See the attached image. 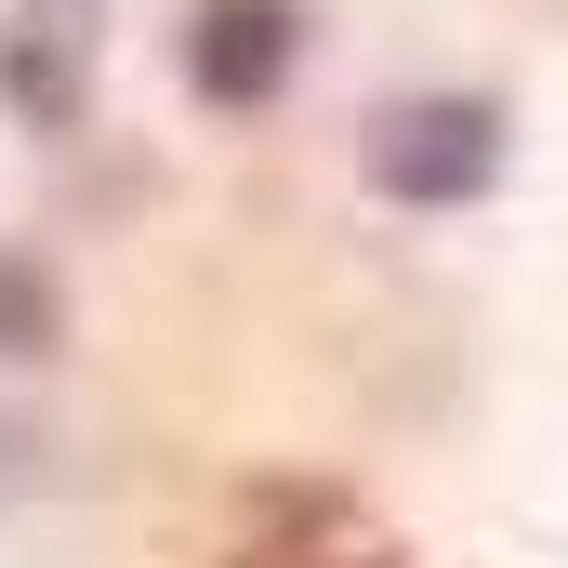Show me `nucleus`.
I'll return each instance as SVG.
<instances>
[{"label":"nucleus","mask_w":568,"mask_h":568,"mask_svg":"<svg viewBox=\"0 0 568 568\" xmlns=\"http://www.w3.org/2000/svg\"><path fill=\"white\" fill-rule=\"evenodd\" d=\"M371 185L397 212H463L503 185V106L489 93H410L371 120Z\"/></svg>","instance_id":"obj_1"},{"label":"nucleus","mask_w":568,"mask_h":568,"mask_svg":"<svg viewBox=\"0 0 568 568\" xmlns=\"http://www.w3.org/2000/svg\"><path fill=\"white\" fill-rule=\"evenodd\" d=\"M291 67H304V0H199V13H185V93H199L212 120L278 106Z\"/></svg>","instance_id":"obj_2"},{"label":"nucleus","mask_w":568,"mask_h":568,"mask_svg":"<svg viewBox=\"0 0 568 568\" xmlns=\"http://www.w3.org/2000/svg\"><path fill=\"white\" fill-rule=\"evenodd\" d=\"M93 53H106V0H27L0 27V106L27 133H80L93 120Z\"/></svg>","instance_id":"obj_3"},{"label":"nucleus","mask_w":568,"mask_h":568,"mask_svg":"<svg viewBox=\"0 0 568 568\" xmlns=\"http://www.w3.org/2000/svg\"><path fill=\"white\" fill-rule=\"evenodd\" d=\"M53 331H67V291L40 278L27 252H0V357H40Z\"/></svg>","instance_id":"obj_4"},{"label":"nucleus","mask_w":568,"mask_h":568,"mask_svg":"<svg viewBox=\"0 0 568 568\" xmlns=\"http://www.w3.org/2000/svg\"><path fill=\"white\" fill-rule=\"evenodd\" d=\"M27 476H40V436L0 410V503H27Z\"/></svg>","instance_id":"obj_5"}]
</instances>
